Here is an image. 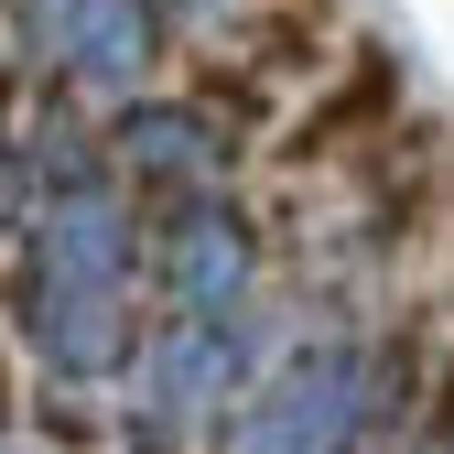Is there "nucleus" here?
<instances>
[{"label":"nucleus","instance_id":"obj_4","mask_svg":"<svg viewBox=\"0 0 454 454\" xmlns=\"http://www.w3.org/2000/svg\"><path fill=\"white\" fill-rule=\"evenodd\" d=\"M184 281H195V293L239 281V227H195V249H184Z\"/></svg>","mask_w":454,"mask_h":454},{"label":"nucleus","instance_id":"obj_2","mask_svg":"<svg viewBox=\"0 0 454 454\" xmlns=\"http://www.w3.org/2000/svg\"><path fill=\"white\" fill-rule=\"evenodd\" d=\"M76 54H87V76H130L141 66V12L130 0H76Z\"/></svg>","mask_w":454,"mask_h":454},{"label":"nucleus","instance_id":"obj_1","mask_svg":"<svg viewBox=\"0 0 454 454\" xmlns=\"http://www.w3.org/2000/svg\"><path fill=\"white\" fill-rule=\"evenodd\" d=\"M347 443H357V357H347V347L281 368L270 401H260L249 433H239V454H347Z\"/></svg>","mask_w":454,"mask_h":454},{"label":"nucleus","instance_id":"obj_3","mask_svg":"<svg viewBox=\"0 0 454 454\" xmlns=\"http://www.w3.org/2000/svg\"><path fill=\"white\" fill-rule=\"evenodd\" d=\"M130 162H152V174H195V162H206V120H184V108L130 120Z\"/></svg>","mask_w":454,"mask_h":454}]
</instances>
